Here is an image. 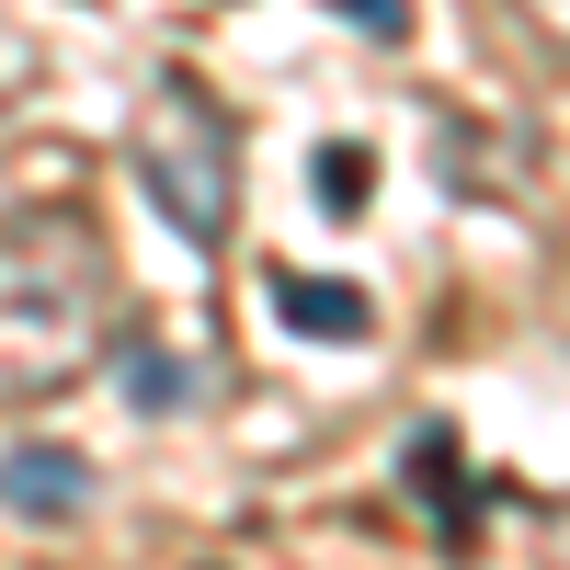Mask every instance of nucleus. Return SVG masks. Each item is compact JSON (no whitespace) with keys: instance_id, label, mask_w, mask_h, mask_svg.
I'll use <instances>...</instances> for the list:
<instances>
[{"instance_id":"1","label":"nucleus","mask_w":570,"mask_h":570,"mask_svg":"<svg viewBox=\"0 0 570 570\" xmlns=\"http://www.w3.org/2000/svg\"><path fill=\"white\" fill-rule=\"evenodd\" d=\"M115 252L80 206H12L0 217V411H35L80 389L115 354Z\"/></svg>"},{"instance_id":"2","label":"nucleus","mask_w":570,"mask_h":570,"mask_svg":"<svg viewBox=\"0 0 570 570\" xmlns=\"http://www.w3.org/2000/svg\"><path fill=\"white\" fill-rule=\"evenodd\" d=\"M137 183H149V206L171 217L183 252H217L240 217V137L183 69L149 80V104H137Z\"/></svg>"},{"instance_id":"3","label":"nucleus","mask_w":570,"mask_h":570,"mask_svg":"<svg viewBox=\"0 0 570 570\" xmlns=\"http://www.w3.org/2000/svg\"><path fill=\"white\" fill-rule=\"evenodd\" d=\"M80 502H91V456H69V445H12L0 456V513L12 525H80Z\"/></svg>"},{"instance_id":"4","label":"nucleus","mask_w":570,"mask_h":570,"mask_svg":"<svg viewBox=\"0 0 570 570\" xmlns=\"http://www.w3.org/2000/svg\"><path fill=\"white\" fill-rule=\"evenodd\" d=\"M400 480H411V502H422V513H434V537H445V548H468V537H480V502H468L456 422H411V445H400Z\"/></svg>"},{"instance_id":"5","label":"nucleus","mask_w":570,"mask_h":570,"mask_svg":"<svg viewBox=\"0 0 570 570\" xmlns=\"http://www.w3.org/2000/svg\"><path fill=\"white\" fill-rule=\"evenodd\" d=\"M274 308L297 343H376V297L365 285H331V274H274Z\"/></svg>"},{"instance_id":"6","label":"nucleus","mask_w":570,"mask_h":570,"mask_svg":"<svg viewBox=\"0 0 570 570\" xmlns=\"http://www.w3.org/2000/svg\"><path fill=\"white\" fill-rule=\"evenodd\" d=\"M126 389H137V411H183V400H195V365L160 354V343H137L126 354Z\"/></svg>"},{"instance_id":"7","label":"nucleus","mask_w":570,"mask_h":570,"mask_svg":"<svg viewBox=\"0 0 570 570\" xmlns=\"http://www.w3.org/2000/svg\"><path fill=\"white\" fill-rule=\"evenodd\" d=\"M308 171H320V195H331V206H365V195H376V149H343V137H331Z\"/></svg>"},{"instance_id":"8","label":"nucleus","mask_w":570,"mask_h":570,"mask_svg":"<svg viewBox=\"0 0 570 570\" xmlns=\"http://www.w3.org/2000/svg\"><path fill=\"white\" fill-rule=\"evenodd\" d=\"M343 12H354V35H400V23H411V0H343Z\"/></svg>"},{"instance_id":"9","label":"nucleus","mask_w":570,"mask_h":570,"mask_svg":"<svg viewBox=\"0 0 570 570\" xmlns=\"http://www.w3.org/2000/svg\"><path fill=\"white\" fill-rule=\"evenodd\" d=\"M537 12H548V23H559V35H570V0H537Z\"/></svg>"}]
</instances>
